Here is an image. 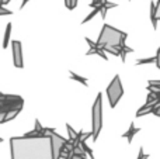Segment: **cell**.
I'll list each match as a JSON object with an SVG mask.
<instances>
[{
  "label": "cell",
  "mask_w": 160,
  "mask_h": 159,
  "mask_svg": "<svg viewBox=\"0 0 160 159\" xmlns=\"http://www.w3.org/2000/svg\"><path fill=\"white\" fill-rule=\"evenodd\" d=\"M11 159H55L51 137L10 138Z\"/></svg>",
  "instance_id": "cell-1"
},
{
  "label": "cell",
  "mask_w": 160,
  "mask_h": 159,
  "mask_svg": "<svg viewBox=\"0 0 160 159\" xmlns=\"http://www.w3.org/2000/svg\"><path fill=\"white\" fill-rule=\"evenodd\" d=\"M124 34H125L124 31H119V30H117V28L111 27V25L104 24L101 33H100V35H98V39H97V45H98L100 48L118 47V45H121Z\"/></svg>",
  "instance_id": "cell-2"
},
{
  "label": "cell",
  "mask_w": 160,
  "mask_h": 159,
  "mask_svg": "<svg viewBox=\"0 0 160 159\" xmlns=\"http://www.w3.org/2000/svg\"><path fill=\"white\" fill-rule=\"evenodd\" d=\"M91 134H93V140L97 141L98 134L101 131L102 127V96L98 93L96 97V101L93 104V113H91Z\"/></svg>",
  "instance_id": "cell-3"
},
{
  "label": "cell",
  "mask_w": 160,
  "mask_h": 159,
  "mask_svg": "<svg viewBox=\"0 0 160 159\" xmlns=\"http://www.w3.org/2000/svg\"><path fill=\"white\" fill-rule=\"evenodd\" d=\"M22 106H24V100L20 96L0 95V114H2V118L11 110L22 109Z\"/></svg>",
  "instance_id": "cell-4"
},
{
  "label": "cell",
  "mask_w": 160,
  "mask_h": 159,
  "mask_svg": "<svg viewBox=\"0 0 160 159\" xmlns=\"http://www.w3.org/2000/svg\"><path fill=\"white\" fill-rule=\"evenodd\" d=\"M122 95H124V89H122V85H121V79H119V75H115L107 87V96H108L110 106L115 107L117 103L119 101V99L122 97Z\"/></svg>",
  "instance_id": "cell-5"
},
{
  "label": "cell",
  "mask_w": 160,
  "mask_h": 159,
  "mask_svg": "<svg viewBox=\"0 0 160 159\" xmlns=\"http://www.w3.org/2000/svg\"><path fill=\"white\" fill-rule=\"evenodd\" d=\"M48 135L51 137V141H52L53 156H55V159H61L62 152H63L65 146H66V144L69 140H66V138L61 137L59 134H56V131L53 128H48Z\"/></svg>",
  "instance_id": "cell-6"
},
{
  "label": "cell",
  "mask_w": 160,
  "mask_h": 159,
  "mask_svg": "<svg viewBox=\"0 0 160 159\" xmlns=\"http://www.w3.org/2000/svg\"><path fill=\"white\" fill-rule=\"evenodd\" d=\"M11 51H13V62L16 68H24L22 62V48L20 41H11Z\"/></svg>",
  "instance_id": "cell-7"
},
{
  "label": "cell",
  "mask_w": 160,
  "mask_h": 159,
  "mask_svg": "<svg viewBox=\"0 0 160 159\" xmlns=\"http://www.w3.org/2000/svg\"><path fill=\"white\" fill-rule=\"evenodd\" d=\"M141 131V128H136L135 127V124L133 123H131V126H129V130H128L127 132H124V135H122V137H125L128 140V142H132V140H133V137H135L136 134H138V132Z\"/></svg>",
  "instance_id": "cell-8"
},
{
  "label": "cell",
  "mask_w": 160,
  "mask_h": 159,
  "mask_svg": "<svg viewBox=\"0 0 160 159\" xmlns=\"http://www.w3.org/2000/svg\"><path fill=\"white\" fill-rule=\"evenodd\" d=\"M150 20H152L153 28H158V13H156V3L150 2Z\"/></svg>",
  "instance_id": "cell-9"
},
{
  "label": "cell",
  "mask_w": 160,
  "mask_h": 159,
  "mask_svg": "<svg viewBox=\"0 0 160 159\" xmlns=\"http://www.w3.org/2000/svg\"><path fill=\"white\" fill-rule=\"evenodd\" d=\"M94 54H97V55H100L102 59H105V61H107V59H108V56L105 55V51L102 49V48H100L98 45H97L96 48H90V49L87 51V54H86V55H87V56H90V55H94Z\"/></svg>",
  "instance_id": "cell-10"
},
{
  "label": "cell",
  "mask_w": 160,
  "mask_h": 159,
  "mask_svg": "<svg viewBox=\"0 0 160 159\" xmlns=\"http://www.w3.org/2000/svg\"><path fill=\"white\" fill-rule=\"evenodd\" d=\"M21 110H22V109H17V110H11V111H8L7 114L4 115V117L0 118V123L4 124L6 121H10V120H13V118H16L17 115H18V113L21 111Z\"/></svg>",
  "instance_id": "cell-11"
},
{
  "label": "cell",
  "mask_w": 160,
  "mask_h": 159,
  "mask_svg": "<svg viewBox=\"0 0 160 159\" xmlns=\"http://www.w3.org/2000/svg\"><path fill=\"white\" fill-rule=\"evenodd\" d=\"M10 34H11V23H8L6 27V33H4V39H3V48L8 47V39H10Z\"/></svg>",
  "instance_id": "cell-12"
},
{
  "label": "cell",
  "mask_w": 160,
  "mask_h": 159,
  "mask_svg": "<svg viewBox=\"0 0 160 159\" xmlns=\"http://www.w3.org/2000/svg\"><path fill=\"white\" fill-rule=\"evenodd\" d=\"M66 130H68V135H69V140L72 141V142H75V141L79 138V134L72 128V126H69V124H66Z\"/></svg>",
  "instance_id": "cell-13"
},
{
  "label": "cell",
  "mask_w": 160,
  "mask_h": 159,
  "mask_svg": "<svg viewBox=\"0 0 160 159\" xmlns=\"http://www.w3.org/2000/svg\"><path fill=\"white\" fill-rule=\"evenodd\" d=\"M101 11H102V4H101V6H98V7H96V8H94V10L91 11V13L88 14V16L86 17L84 20H83V24H84V23H87V21H90V20L93 18V17H96L97 14H98V13H101Z\"/></svg>",
  "instance_id": "cell-14"
},
{
  "label": "cell",
  "mask_w": 160,
  "mask_h": 159,
  "mask_svg": "<svg viewBox=\"0 0 160 159\" xmlns=\"http://www.w3.org/2000/svg\"><path fill=\"white\" fill-rule=\"evenodd\" d=\"M70 76H72V79H75V80L80 82L83 86H87V80H86L84 78H82V76H79V75H76L75 72H70Z\"/></svg>",
  "instance_id": "cell-15"
},
{
  "label": "cell",
  "mask_w": 160,
  "mask_h": 159,
  "mask_svg": "<svg viewBox=\"0 0 160 159\" xmlns=\"http://www.w3.org/2000/svg\"><path fill=\"white\" fill-rule=\"evenodd\" d=\"M145 64H156V56H155V58L138 59V61H136V65H145Z\"/></svg>",
  "instance_id": "cell-16"
},
{
  "label": "cell",
  "mask_w": 160,
  "mask_h": 159,
  "mask_svg": "<svg viewBox=\"0 0 160 159\" xmlns=\"http://www.w3.org/2000/svg\"><path fill=\"white\" fill-rule=\"evenodd\" d=\"M80 146H82V148H83V151H84V152H86V154H87V155H88V156H90V159H94L93 151H91V149H90V148H88V146H87V145H86V142H82V144H80Z\"/></svg>",
  "instance_id": "cell-17"
},
{
  "label": "cell",
  "mask_w": 160,
  "mask_h": 159,
  "mask_svg": "<svg viewBox=\"0 0 160 159\" xmlns=\"http://www.w3.org/2000/svg\"><path fill=\"white\" fill-rule=\"evenodd\" d=\"M102 3H104V0H93V2L90 3V7L96 8V7H98V6H101Z\"/></svg>",
  "instance_id": "cell-18"
},
{
  "label": "cell",
  "mask_w": 160,
  "mask_h": 159,
  "mask_svg": "<svg viewBox=\"0 0 160 159\" xmlns=\"http://www.w3.org/2000/svg\"><path fill=\"white\" fill-rule=\"evenodd\" d=\"M148 158H149V155H145L143 148L139 149V155H138V158H136V159H148Z\"/></svg>",
  "instance_id": "cell-19"
},
{
  "label": "cell",
  "mask_w": 160,
  "mask_h": 159,
  "mask_svg": "<svg viewBox=\"0 0 160 159\" xmlns=\"http://www.w3.org/2000/svg\"><path fill=\"white\" fill-rule=\"evenodd\" d=\"M0 14H2V16H7V14H13V11L7 10V8H4V7L2 6V10H0Z\"/></svg>",
  "instance_id": "cell-20"
},
{
  "label": "cell",
  "mask_w": 160,
  "mask_h": 159,
  "mask_svg": "<svg viewBox=\"0 0 160 159\" xmlns=\"http://www.w3.org/2000/svg\"><path fill=\"white\" fill-rule=\"evenodd\" d=\"M156 13H158V20H160V0H158V6H156Z\"/></svg>",
  "instance_id": "cell-21"
},
{
  "label": "cell",
  "mask_w": 160,
  "mask_h": 159,
  "mask_svg": "<svg viewBox=\"0 0 160 159\" xmlns=\"http://www.w3.org/2000/svg\"><path fill=\"white\" fill-rule=\"evenodd\" d=\"M156 65H158V68L160 69V52L158 51V54H156Z\"/></svg>",
  "instance_id": "cell-22"
},
{
  "label": "cell",
  "mask_w": 160,
  "mask_h": 159,
  "mask_svg": "<svg viewBox=\"0 0 160 159\" xmlns=\"http://www.w3.org/2000/svg\"><path fill=\"white\" fill-rule=\"evenodd\" d=\"M153 114L158 115V117H160V106H158L155 110H153Z\"/></svg>",
  "instance_id": "cell-23"
},
{
  "label": "cell",
  "mask_w": 160,
  "mask_h": 159,
  "mask_svg": "<svg viewBox=\"0 0 160 159\" xmlns=\"http://www.w3.org/2000/svg\"><path fill=\"white\" fill-rule=\"evenodd\" d=\"M28 2H30V0H21V6H20V8H22V7H24V6L27 4Z\"/></svg>",
  "instance_id": "cell-24"
},
{
  "label": "cell",
  "mask_w": 160,
  "mask_h": 159,
  "mask_svg": "<svg viewBox=\"0 0 160 159\" xmlns=\"http://www.w3.org/2000/svg\"><path fill=\"white\" fill-rule=\"evenodd\" d=\"M76 6H78V0H72V7L75 8Z\"/></svg>",
  "instance_id": "cell-25"
},
{
  "label": "cell",
  "mask_w": 160,
  "mask_h": 159,
  "mask_svg": "<svg viewBox=\"0 0 160 159\" xmlns=\"http://www.w3.org/2000/svg\"><path fill=\"white\" fill-rule=\"evenodd\" d=\"M8 2H10V0H2V6H3V7H4V6L7 4Z\"/></svg>",
  "instance_id": "cell-26"
},
{
  "label": "cell",
  "mask_w": 160,
  "mask_h": 159,
  "mask_svg": "<svg viewBox=\"0 0 160 159\" xmlns=\"http://www.w3.org/2000/svg\"><path fill=\"white\" fill-rule=\"evenodd\" d=\"M158 51H159V52H160V48H159V49H158Z\"/></svg>",
  "instance_id": "cell-27"
}]
</instances>
